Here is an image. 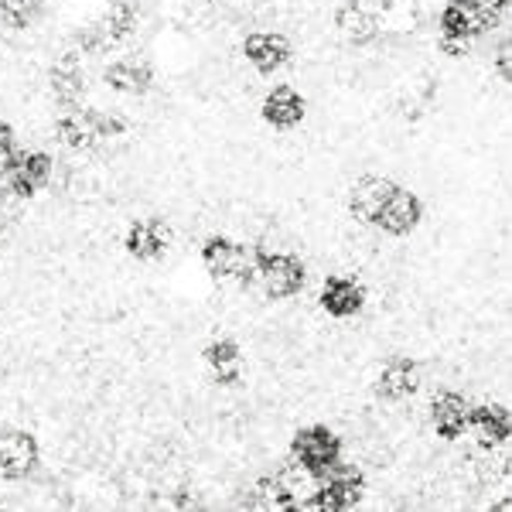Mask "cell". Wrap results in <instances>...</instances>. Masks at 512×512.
<instances>
[{
  "instance_id": "3957f363",
  "label": "cell",
  "mask_w": 512,
  "mask_h": 512,
  "mask_svg": "<svg viewBox=\"0 0 512 512\" xmlns=\"http://www.w3.org/2000/svg\"><path fill=\"white\" fill-rule=\"evenodd\" d=\"M287 458L301 465L308 475L321 478L335 465H342L349 454H345V437L338 427H332L328 420H304L287 437Z\"/></svg>"
},
{
  "instance_id": "8fae6325",
  "label": "cell",
  "mask_w": 512,
  "mask_h": 512,
  "mask_svg": "<svg viewBox=\"0 0 512 512\" xmlns=\"http://www.w3.org/2000/svg\"><path fill=\"white\" fill-rule=\"evenodd\" d=\"M96 82H93V65H89L76 48H65L59 59L48 69V93H52L55 106L65 110H76V106H86L89 96H93Z\"/></svg>"
},
{
  "instance_id": "e0dca14e",
  "label": "cell",
  "mask_w": 512,
  "mask_h": 512,
  "mask_svg": "<svg viewBox=\"0 0 512 512\" xmlns=\"http://www.w3.org/2000/svg\"><path fill=\"white\" fill-rule=\"evenodd\" d=\"M239 55L250 65L256 76L263 79H277L280 72L291 69L294 62V41L284 31H250L239 45Z\"/></svg>"
},
{
  "instance_id": "ffe728a7",
  "label": "cell",
  "mask_w": 512,
  "mask_h": 512,
  "mask_svg": "<svg viewBox=\"0 0 512 512\" xmlns=\"http://www.w3.org/2000/svg\"><path fill=\"white\" fill-rule=\"evenodd\" d=\"M396 185H400V181H393L390 175H379V171H366V175L352 178L349 188H345V212H349L359 226L373 229L379 209L386 205V198H390Z\"/></svg>"
},
{
  "instance_id": "2e32d148",
  "label": "cell",
  "mask_w": 512,
  "mask_h": 512,
  "mask_svg": "<svg viewBox=\"0 0 512 512\" xmlns=\"http://www.w3.org/2000/svg\"><path fill=\"white\" fill-rule=\"evenodd\" d=\"M171 246H175V229L161 216H137L120 233V250L134 263H161Z\"/></svg>"
},
{
  "instance_id": "5bb4252c",
  "label": "cell",
  "mask_w": 512,
  "mask_h": 512,
  "mask_svg": "<svg viewBox=\"0 0 512 512\" xmlns=\"http://www.w3.org/2000/svg\"><path fill=\"white\" fill-rule=\"evenodd\" d=\"M198 362H202L205 376L222 390H239L246 383V345L236 335L219 332L205 338L198 349Z\"/></svg>"
},
{
  "instance_id": "d4e9b609",
  "label": "cell",
  "mask_w": 512,
  "mask_h": 512,
  "mask_svg": "<svg viewBox=\"0 0 512 512\" xmlns=\"http://www.w3.org/2000/svg\"><path fill=\"white\" fill-rule=\"evenodd\" d=\"M0 509H4V492H0Z\"/></svg>"
},
{
  "instance_id": "52a82bcc",
  "label": "cell",
  "mask_w": 512,
  "mask_h": 512,
  "mask_svg": "<svg viewBox=\"0 0 512 512\" xmlns=\"http://www.w3.org/2000/svg\"><path fill=\"white\" fill-rule=\"evenodd\" d=\"M369 390H373L376 400L386 403V407H400V403H410V400H417V396H427L424 393V366H420L410 352L386 355V359L376 366Z\"/></svg>"
},
{
  "instance_id": "30bf717a",
  "label": "cell",
  "mask_w": 512,
  "mask_h": 512,
  "mask_svg": "<svg viewBox=\"0 0 512 512\" xmlns=\"http://www.w3.org/2000/svg\"><path fill=\"white\" fill-rule=\"evenodd\" d=\"M260 120L267 123L277 134H291V130L301 127L308 120V96L297 89L294 72H280V79H274L267 86V93L260 96V106H256Z\"/></svg>"
},
{
  "instance_id": "9c48e42d",
  "label": "cell",
  "mask_w": 512,
  "mask_h": 512,
  "mask_svg": "<svg viewBox=\"0 0 512 512\" xmlns=\"http://www.w3.org/2000/svg\"><path fill=\"white\" fill-rule=\"evenodd\" d=\"M0 178H4L7 192L14 198H21V202L45 195L55 181V154L41 151V147H21V151L4 164Z\"/></svg>"
},
{
  "instance_id": "4fadbf2b",
  "label": "cell",
  "mask_w": 512,
  "mask_h": 512,
  "mask_svg": "<svg viewBox=\"0 0 512 512\" xmlns=\"http://www.w3.org/2000/svg\"><path fill=\"white\" fill-rule=\"evenodd\" d=\"M472 396L465 390H454V386H437L427 393L424 400V417L434 437L441 441H465L468 437V414H472Z\"/></svg>"
},
{
  "instance_id": "6da1fadb",
  "label": "cell",
  "mask_w": 512,
  "mask_h": 512,
  "mask_svg": "<svg viewBox=\"0 0 512 512\" xmlns=\"http://www.w3.org/2000/svg\"><path fill=\"white\" fill-rule=\"evenodd\" d=\"M130 130L127 117L117 103L113 106H76V110H65L55 120V140L65 154H89L99 151L103 144H113V140H123Z\"/></svg>"
},
{
  "instance_id": "44dd1931",
  "label": "cell",
  "mask_w": 512,
  "mask_h": 512,
  "mask_svg": "<svg viewBox=\"0 0 512 512\" xmlns=\"http://www.w3.org/2000/svg\"><path fill=\"white\" fill-rule=\"evenodd\" d=\"M332 31L349 48H373L379 41V14L369 0H338L332 11Z\"/></svg>"
},
{
  "instance_id": "cb8c5ba5",
  "label": "cell",
  "mask_w": 512,
  "mask_h": 512,
  "mask_svg": "<svg viewBox=\"0 0 512 512\" xmlns=\"http://www.w3.org/2000/svg\"><path fill=\"white\" fill-rule=\"evenodd\" d=\"M482 7L489 14H495L499 21H506L509 18V7H512V0H482Z\"/></svg>"
},
{
  "instance_id": "9a60e30c",
  "label": "cell",
  "mask_w": 512,
  "mask_h": 512,
  "mask_svg": "<svg viewBox=\"0 0 512 512\" xmlns=\"http://www.w3.org/2000/svg\"><path fill=\"white\" fill-rule=\"evenodd\" d=\"M154 82H158V69H154L151 59L137 52H123L99 69V86L113 99H144L151 96Z\"/></svg>"
},
{
  "instance_id": "8992f818",
  "label": "cell",
  "mask_w": 512,
  "mask_h": 512,
  "mask_svg": "<svg viewBox=\"0 0 512 512\" xmlns=\"http://www.w3.org/2000/svg\"><path fill=\"white\" fill-rule=\"evenodd\" d=\"M506 21H499L482 7V0H444L437 7L434 31L444 41H458V45H475V41L495 35Z\"/></svg>"
},
{
  "instance_id": "ac0fdd59",
  "label": "cell",
  "mask_w": 512,
  "mask_h": 512,
  "mask_svg": "<svg viewBox=\"0 0 512 512\" xmlns=\"http://www.w3.org/2000/svg\"><path fill=\"white\" fill-rule=\"evenodd\" d=\"M424 219H427L424 198H420L410 185H396L390 198H386V205L379 209L373 229L390 239H407L424 226Z\"/></svg>"
},
{
  "instance_id": "d6986e66",
  "label": "cell",
  "mask_w": 512,
  "mask_h": 512,
  "mask_svg": "<svg viewBox=\"0 0 512 512\" xmlns=\"http://www.w3.org/2000/svg\"><path fill=\"white\" fill-rule=\"evenodd\" d=\"M468 437L475 448L499 451L512 444V407L506 400H475L468 414Z\"/></svg>"
},
{
  "instance_id": "ba28073f",
  "label": "cell",
  "mask_w": 512,
  "mask_h": 512,
  "mask_svg": "<svg viewBox=\"0 0 512 512\" xmlns=\"http://www.w3.org/2000/svg\"><path fill=\"white\" fill-rule=\"evenodd\" d=\"M41 461H45V448H41V437L31 427H0V482H28V478L38 475Z\"/></svg>"
},
{
  "instance_id": "5b68a950",
  "label": "cell",
  "mask_w": 512,
  "mask_h": 512,
  "mask_svg": "<svg viewBox=\"0 0 512 512\" xmlns=\"http://www.w3.org/2000/svg\"><path fill=\"white\" fill-rule=\"evenodd\" d=\"M369 495V478L355 461L345 458L342 465H335L328 475L315 478L308 502L301 512H355Z\"/></svg>"
},
{
  "instance_id": "7c38bea8",
  "label": "cell",
  "mask_w": 512,
  "mask_h": 512,
  "mask_svg": "<svg viewBox=\"0 0 512 512\" xmlns=\"http://www.w3.org/2000/svg\"><path fill=\"white\" fill-rule=\"evenodd\" d=\"M315 304L325 318L332 321H355L369 308V287L355 274L345 270H332V274L318 277Z\"/></svg>"
},
{
  "instance_id": "277c9868",
  "label": "cell",
  "mask_w": 512,
  "mask_h": 512,
  "mask_svg": "<svg viewBox=\"0 0 512 512\" xmlns=\"http://www.w3.org/2000/svg\"><path fill=\"white\" fill-rule=\"evenodd\" d=\"M195 260L202 267L205 277L219 280V284H239L246 291H260L253 277V263H250V243L229 236V233H212L198 243Z\"/></svg>"
},
{
  "instance_id": "603a6c76",
  "label": "cell",
  "mask_w": 512,
  "mask_h": 512,
  "mask_svg": "<svg viewBox=\"0 0 512 512\" xmlns=\"http://www.w3.org/2000/svg\"><path fill=\"white\" fill-rule=\"evenodd\" d=\"M21 151V137H18V127L7 120H0V171H4V164L14 158V154Z\"/></svg>"
},
{
  "instance_id": "7402d4cb",
  "label": "cell",
  "mask_w": 512,
  "mask_h": 512,
  "mask_svg": "<svg viewBox=\"0 0 512 512\" xmlns=\"http://www.w3.org/2000/svg\"><path fill=\"white\" fill-rule=\"evenodd\" d=\"M45 14V0H0V24L14 35H28Z\"/></svg>"
},
{
  "instance_id": "7a4b0ae2",
  "label": "cell",
  "mask_w": 512,
  "mask_h": 512,
  "mask_svg": "<svg viewBox=\"0 0 512 512\" xmlns=\"http://www.w3.org/2000/svg\"><path fill=\"white\" fill-rule=\"evenodd\" d=\"M250 263H253V277L256 287L267 301H294V297L311 291V267L301 253L294 250H280V246L267 243H250Z\"/></svg>"
}]
</instances>
